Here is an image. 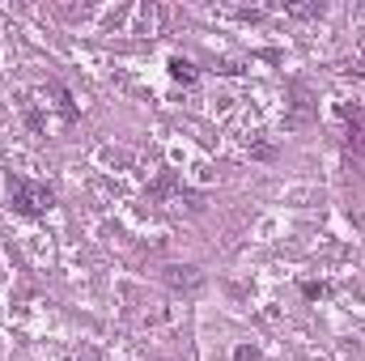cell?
Listing matches in <instances>:
<instances>
[{
  "label": "cell",
  "instance_id": "7a4b0ae2",
  "mask_svg": "<svg viewBox=\"0 0 365 361\" xmlns=\"http://www.w3.org/2000/svg\"><path fill=\"white\" fill-rule=\"evenodd\" d=\"M166 285H170V289H195V285H200V272L175 264V268H166Z\"/></svg>",
  "mask_w": 365,
  "mask_h": 361
},
{
  "label": "cell",
  "instance_id": "6da1fadb",
  "mask_svg": "<svg viewBox=\"0 0 365 361\" xmlns=\"http://www.w3.org/2000/svg\"><path fill=\"white\" fill-rule=\"evenodd\" d=\"M13 204H17V213L38 217V213H47V208L56 204V195H51V187H47V183L13 179Z\"/></svg>",
  "mask_w": 365,
  "mask_h": 361
},
{
  "label": "cell",
  "instance_id": "277c9868",
  "mask_svg": "<svg viewBox=\"0 0 365 361\" xmlns=\"http://www.w3.org/2000/svg\"><path fill=\"white\" fill-rule=\"evenodd\" d=\"M302 293H306V298H323V293H327V285H306Z\"/></svg>",
  "mask_w": 365,
  "mask_h": 361
},
{
  "label": "cell",
  "instance_id": "3957f363",
  "mask_svg": "<svg viewBox=\"0 0 365 361\" xmlns=\"http://www.w3.org/2000/svg\"><path fill=\"white\" fill-rule=\"evenodd\" d=\"M170 77H175V81H182V86H191L200 73H195V64H191V60H179V56H175V60H170Z\"/></svg>",
  "mask_w": 365,
  "mask_h": 361
}]
</instances>
